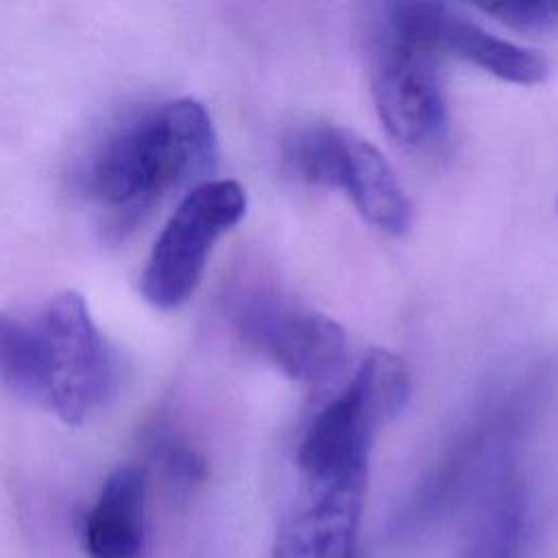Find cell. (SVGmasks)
<instances>
[{"label": "cell", "mask_w": 558, "mask_h": 558, "mask_svg": "<svg viewBox=\"0 0 558 558\" xmlns=\"http://www.w3.org/2000/svg\"><path fill=\"white\" fill-rule=\"evenodd\" d=\"M148 449L153 462L159 466L161 475L174 490L187 493L205 477V460L177 432H170L166 427L155 429L150 434Z\"/></svg>", "instance_id": "13"}, {"label": "cell", "mask_w": 558, "mask_h": 558, "mask_svg": "<svg viewBox=\"0 0 558 558\" xmlns=\"http://www.w3.org/2000/svg\"><path fill=\"white\" fill-rule=\"evenodd\" d=\"M364 499L366 488L303 486L275 534L270 558H360Z\"/></svg>", "instance_id": "8"}, {"label": "cell", "mask_w": 558, "mask_h": 558, "mask_svg": "<svg viewBox=\"0 0 558 558\" xmlns=\"http://www.w3.org/2000/svg\"><path fill=\"white\" fill-rule=\"evenodd\" d=\"M246 214V192L233 179H207L187 190L161 227L140 292L157 310L181 307L201 283L216 242Z\"/></svg>", "instance_id": "5"}, {"label": "cell", "mask_w": 558, "mask_h": 558, "mask_svg": "<svg viewBox=\"0 0 558 558\" xmlns=\"http://www.w3.org/2000/svg\"><path fill=\"white\" fill-rule=\"evenodd\" d=\"M336 190H344L373 227L390 235L410 229L412 207L392 166L379 148L351 131H344Z\"/></svg>", "instance_id": "11"}, {"label": "cell", "mask_w": 558, "mask_h": 558, "mask_svg": "<svg viewBox=\"0 0 558 558\" xmlns=\"http://www.w3.org/2000/svg\"><path fill=\"white\" fill-rule=\"evenodd\" d=\"M408 399L405 362L384 349L371 351L344 390L305 423L296 445L303 486L366 488L375 434L403 412Z\"/></svg>", "instance_id": "3"}, {"label": "cell", "mask_w": 558, "mask_h": 558, "mask_svg": "<svg viewBox=\"0 0 558 558\" xmlns=\"http://www.w3.org/2000/svg\"><path fill=\"white\" fill-rule=\"evenodd\" d=\"M87 558H144L148 547V477L133 464L118 466L100 486L81 525Z\"/></svg>", "instance_id": "9"}, {"label": "cell", "mask_w": 558, "mask_h": 558, "mask_svg": "<svg viewBox=\"0 0 558 558\" xmlns=\"http://www.w3.org/2000/svg\"><path fill=\"white\" fill-rule=\"evenodd\" d=\"M480 9L519 31H545L558 22V4L549 2H493Z\"/></svg>", "instance_id": "14"}, {"label": "cell", "mask_w": 558, "mask_h": 558, "mask_svg": "<svg viewBox=\"0 0 558 558\" xmlns=\"http://www.w3.org/2000/svg\"><path fill=\"white\" fill-rule=\"evenodd\" d=\"M0 384L68 425L116 399L122 362L78 292H61L33 314L0 310Z\"/></svg>", "instance_id": "2"}, {"label": "cell", "mask_w": 558, "mask_h": 558, "mask_svg": "<svg viewBox=\"0 0 558 558\" xmlns=\"http://www.w3.org/2000/svg\"><path fill=\"white\" fill-rule=\"evenodd\" d=\"M225 316L240 342L294 381L318 386L347 360L342 327L275 283L233 286L225 299Z\"/></svg>", "instance_id": "4"}, {"label": "cell", "mask_w": 558, "mask_h": 558, "mask_svg": "<svg viewBox=\"0 0 558 558\" xmlns=\"http://www.w3.org/2000/svg\"><path fill=\"white\" fill-rule=\"evenodd\" d=\"M384 20L436 54H453L510 83L534 85L549 74L538 52L493 35L442 2H395L386 7Z\"/></svg>", "instance_id": "7"}, {"label": "cell", "mask_w": 558, "mask_h": 558, "mask_svg": "<svg viewBox=\"0 0 558 558\" xmlns=\"http://www.w3.org/2000/svg\"><path fill=\"white\" fill-rule=\"evenodd\" d=\"M344 131L327 122H312L294 129L283 140V161L301 181L338 187V170L342 161Z\"/></svg>", "instance_id": "12"}, {"label": "cell", "mask_w": 558, "mask_h": 558, "mask_svg": "<svg viewBox=\"0 0 558 558\" xmlns=\"http://www.w3.org/2000/svg\"><path fill=\"white\" fill-rule=\"evenodd\" d=\"M218 140L207 109L194 98L142 107L92 148L81 172L87 196L109 214L113 229L142 222L168 194L207 181Z\"/></svg>", "instance_id": "1"}, {"label": "cell", "mask_w": 558, "mask_h": 558, "mask_svg": "<svg viewBox=\"0 0 558 558\" xmlns=\"http://www.w3.org/2000/svg\"><path fill=\"white\" fill-rule=\"evenodd\" d=\"M456 558H523L527 495L514 464L488 480L464 506Z\"/></svg>", "instance_id": "10"}, {"label": "cell", "mask_w": 558, "mask_h": 558, "mask_svg": "<svg viewBox=\"0 0 558 558\" xmlns=\"http://www.w3.org/2000/svg\"><path fill=\"white\" fill-rule=\"evenodd\" d=\"M373 98L388 135L405 148H429L447 135L438 54L386 20L373 48Z\"/></svg>", "instance_id": "6"}]
</instances>
